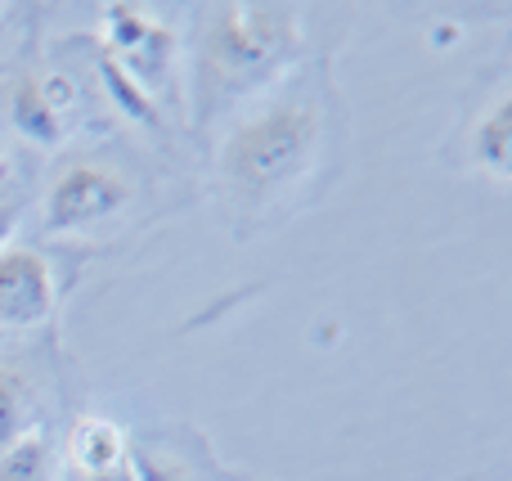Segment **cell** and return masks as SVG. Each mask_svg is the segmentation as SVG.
Returning a JSON list of instances; mask_svg holds the SVG:
<instances>
[{"mask_svg":"<svg viewBox=\"0 0 512 481\" xmlns=\"http://www.w3.org/2000/svg\"><path fill=\"white\" fill-rule=\"evenodd\" d=\"M104 54L153 95L171 77L176 63V36L162 18H149L135 5H108L104 9Z\"/></svg>","mask_w":512,"mask_h":481,"instance_id":"277c9868","label":"cell"},{"mask_svg":"<svg viewBox=\"0 0 512 481\" xmlns=\"http://www.w3.org/2000/svg\"><path fill=\"white\" fill-rule=\"evenodd\" d=\"M68 86V77H18L9 90V122L32 144H59L68 135Z\"/></svg>","mask_w":512,"mask_h":481,"instance_id":"8992f818","label":"cell"},{"mask_svg":"<svg viewBox=\"0 0 512 481\" xmlns=\"http://www.w3.org/2000/svg\"><path fill=\"white\" fill-rule=\"evenodd\" d=\"M301 59V9L230 5L207 9L194 50V126L207 131L221 117L279 86Z\"/></svg>","mask_w":512,"mask_h":481,"instance_id":"7a4b0ae2","label":"cell"},{"mask_svg":"<svg viewBox=\"0 0 512 481\" xmlns=\"http://www.w3.org/2000/svg\"><path fill=\"white\" fill-rule=\"evenodd\" d=\"M0 189H9V158L0 153Z\"/></svg>","mask_w":512,"mask_h":481,"instance_id":"5bb4252c","label":"cell"},{"mask_svg":"<svg viewBox=\"0 0 512 481\" xmlns=\"http://www.w3.org/2000/svg\"><path fill=\"white\" fill-rule=\"evenodd\" d=\"M328 153V95L319 86H270L230 117L216 144L221 194L239 221H265L310 185Z\"/></svg>","mask_w":512,"mask_h":481,"instance_id":"6da1fadb","label":"cell"},{"mask_svg":"<svg viewBox=\"0 0 512 481\" xmlns=\"http://www.w3.org/2000/svg\"><path fill=\"white\" fill-rule=\"evenodd\" d=\"M18 216H23L18 198L9 194V189H0V248H9V239H14V230H18Z\"/></svg>","mask_w":512,"mask_h":481,"instance_id":"4fadbf2b","label":"cell"},{"mask_svg":"<svg viewBox=\"0 0 512 481\" xmlns=\"http://www.w3.org/2000/svg\"><path fill=\"white\" fill-rule=\"evenodd\" d=\"M468 153L481 176H490L495 185H508L512 180V99H508V90H499L486 113L477 117V126H472V135H468Z\"/></svg>","mask_w":512,"mask_h":481,"instance_id":"ba28073f","label":"cell"},{"mask_svg":"<svg viewBox=\"0 0 512 481\" xmlns=\"http://www.w3.org/2000/svg\"><path fill=\"white\" fill-rule=\"evenodd\" d=\"M54 306H59V284H54L50 257L27 248V243L0 248V329H45Z\"/></svg>","mask_w":512,"mask_h":481,"instance_id":"5b68a950","label":"cell"},{"mask_svg":"<svg viewBox=\"0 0 512 481\" xmlns=\"http://www.w3.org/2000/svg\"><path fill=\"white\" fill-rule=\"evenodd\" d=\"M131 198H135V185L117 167L86 158V153H72V158H59V167L50 171L41 225L45 234L99 230V225L117 221L131 207Z\"/></svg>","mask_w":512,"mask_h":481,"instance_id":"3957f363","label":"cell"},{"mask_svg":"<svg viewBox=\"0 0 512 481\" xmlns=\"http://www.w3.org/2000/svg\"><path fill=\"white\" fill-rule=\"evenodd\" d=\"M0 481H54V446L41 428L23 432L9 450H0Z\"/></svg>","mask_w":512,"mask_h":481,"instance_id":"9c48e42d","label":"cell"},{"mask_svg":"<svg viewBox=\"0 0 512 481\" xmlns=\"http://www.w3.org/2000/svg\"><path fill=\"white\" fill-rule=\"evenodd\" d=\"M131 481H194L180 464L153 455V450H135L131 446Z\"/></svg>","mask_w":512,"mask_h":481,"instance_id":"7c38bea8","label":"cell"},{"mask_svg":"<svg viewBox=\"0 0 512 481\" xmlns=\"http://www.w3.org/2000/svg\"><path fill=\"white\" fill-rule=\"evenodd\" d=\"M99 72H104V81H108V90H113V99L126 108V113L135 117V122H144V126H158V99L149 95L144 86H135L131 77H126L122 68H117L108 54H99Z\"/></svg>","mask_w":512,"mask_h":481,"instance_id":"8fae6325","label":"cell"},{"mask_svg":"<svg viewBox=\"0 0 512 481\" xmlns=\"http://www.w3.org/2000/svg\"><path fill=\"white\" fill-rule=\"evenodd\" d=\"M23 432H32V396L14 369L0 365V450H9Z\"/></svg>","mask_w":512,"mask_h":481,"instance_id":"30bf717a","label":"cell"},{"mask_svg":"<svg viewBox=\"0 0 512 481\" xmlns=\"http://www.w3.org/2000/svg\"><path fill=\"white\" fill-rule=\"evenodd\" d=\"M68 455H72V464H77L81 477L99 481V477H113V473H126V468H131V441H126V432L117 428L113 419L86 414L68 437Z\"/></svg>","mask_w":512,"mask_h":481,"instance_id":"52a82bcc","label":"cell"}]
</instances>
